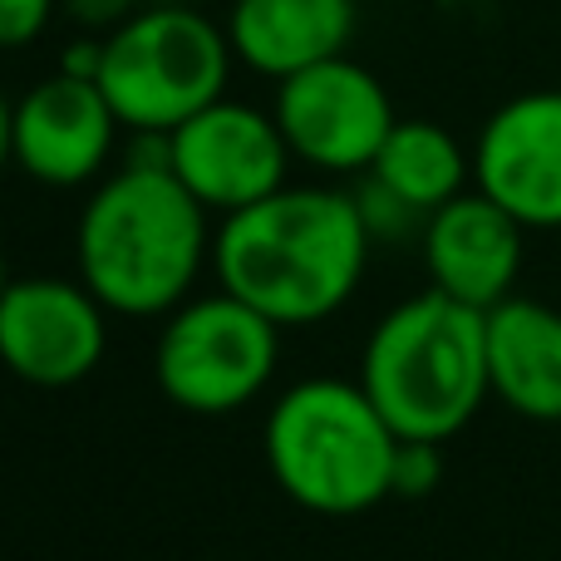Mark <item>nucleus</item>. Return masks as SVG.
<instances>
[{"label":"nucleus","instance_id":"nucleus-1","mask_svg":"<svg viewBox=\"0 0 561 561\" xmlns=\"http://www.w3.org/2000/svg\"><path fill=\"white\" fill-rule=\"evenodd\" d=\"M369 242L375 237L355 193L286 183L280 193L222 217L213 266L222 290L256 306L280 330L316 325L359 290Z\"/></svg>","mask_w":561,"mask_h":561},{"label":"nucleus","instance_id":"nucleus-2","mask_svg":"<svg viewBox=\"0 0 561 561\" xmlns=\"http://www.w3.org/2000/svg\"><path fill=\"white\" fill-rule=\"evenodd\" d=\"M207 207L168 168H118L79 213V280L114 316H168L213 256Z\"/></svg>","mask_w":561,"mask_h":561},{"label":"nucleus","instance_id":"nucleus-3","mask_svg":"<svg viewBox=\"0 0 561 561\" xmlns=\"http://www.w3.org/2000/svg\"><path fill=\"white\" fill-rule=\"evenodd\" d=\"M359 389L399 438L448 444L473 424L488 385V310L444 290L409 296L369 330Z\"/></svg>","mask_w":561,"mask_h":561},{"label":"nucleus","instance_id":"nucleus-4","mask_svg":"<svg viewBox=\"0 0 561 561\" xmlns=\"http://www.w3.org/2000/svg\"><path fill=\"white\" fill-rule=\"evenodd\" d=\"M266 468L276 488L320 517H355L389 497L399 434L345 379H300L266 414Z\"/></svg>","mask_w":561,"mask_h":561},{"label":"nucleus","instance_id":"nucleus-5","mask_svg":"<svg viewBox=\"0 0 561 561\" xmlns=\"http://www.w3.org/2000/svg\"><path fill=\"white\" fill-rule=\"evenodd\" d=\"M232 39L187 5H153L104 35L94 84L134 134H173L207 104L227 99Z\"/></svg>","mask_w":561,"mask_h":561},{"label":"nucleus","instance_id":"nucleus-6","mask_svg":"<svg viewBox=\"0 0 561 561\" xmlns=\"http://www.w3.org/2000/svg\"><path fill=\"white\" fill-rule=\"evenodd\" d=\"M280 359V325L266 320L256 306L237 300L232 290L197 296L168 316L158 335V389L168 404L187 414H232L252 404L276 375Z\"/></svg>","mask_w":561,"mask_h":561},{"label":"nucleus","instance_id":"nucleus-7","mask_svg":"<svg viewBox=\"0 0 561 561\" xmlns=\"http://www.w3.org/2000/svg\"><path fill=\"white\" fill-rule=\"evenodd\" d=\"M290 158L320 173H369L394 118V99L359 59L335 55L280 79L272 104Z\"/></svg>","mask_w":561,"mask_h":561},{"label":"nucleus","instance_id":"nucleus-8","mask_svg":"<svg viewBox=\"0 0 561 561\" xmlns=\"http://www.w3.org/2000/svg\"><path fill=\"white\" fill-rule=\"evenodd\" d=\"M173 144V178L207 207V213H242L286 187L290 148L276 114L242 99H217L187 124L168 134Z\"/></svg>","mask_w":561,"mask_h":561},{"label":"nucleus","instance_id":"nucleus-9","mask_svg":"<svg viewBox=\"0 0 561 561\" xmlns=\"http://www.w3.org/2000/svg\"><path fill=\"white\" fill-rule=\"evenodd\" d=\"M108 310L84 280L25 276L0 296V365L35 389H69L108 350Z\"/></svg>","mask_w":561,"mask_h":561},{"label":"nucleus","instance_id":"nucleus-10","mask_svg":"<svg viewBox=\"0 0 561 561\" xmlns=\"http://www.w3.org/2000/svg\"><path fill=\"white\" fill-rule=\"evenodd\" d=\"M473 183L527 232L561 227V89L517 94L473 144Z\"/></svg>","mask_w":561,"mask_h":561},{"label":"nucleus","instance_id":"nucleus-11","mask_svg":"<svg viewBox=\"0 0 561 561\" xmlns=\"http://www.w3.org/2000/svg\"><path fill=\"white\" fill-rule=\"evenodd\" d=\"M118 114L104 89L79 75H49L15 99L10 118V163L45 187H84L104 173L118 138Z\"/></svg>","mask_w":561,"mask_h":561},{"label":"nucleus","instance_id":"nucleus-12","mask_svg":"<svg viewBox=\"0 0 561 561\" xmlns=\"http://www.w3.org/2000/svg\"><path fill=\"white\" fill-rule=\"evenodd\" d=\"M523 232L527 227L478 187L428 213L424 266L434 290L473 310L503 306L517 286V272H523Z\"/></svg>","mask_w":561,"mask_h":561},{"label":"nucleus","instance_id":"nucleus-13","mask_svg":"<svg viewBox=\"0 0 561 561\" xmlns=\"http://www.w3.org/2000/svg\"><path fill=\"white\" fill-rule=\"evenodd\" d=\"M355 35V0H232L227 39L247 69L290 79L320 59L345 55Z\"/></svg>","mask_w":561,"mask_h":561},{"label":"nucleus","instance_id":"nucleus-14","mask_svg":"<svg viewBox=\"0 0 561 561\" xmlns=\"http://www.w3.org/2000/svg\"><path fill=\"white\" fill-rule=\"evenodd\" d=\"M488 385L513 414L561 424V310L507 296L488 310Z\"/></svg>","mask_w":561,"mask_h":561},{"label":"nucleus","instance_id":"nucleus-15","mask_svg":"<svg viewBox=\"0 0 561 561\" xmlns=\"http://www.w3.org/2000/svg\"><path fill=\"white\" fill-rule=\"evenodd\" d=\"M369 178L379 187L409 203L419 217L438 213L444 203L468 193V178H473V158L463 153L454 134L444 124H428V118H399L389 128L379 158L369 163Z\"/></svg>","mask_w":561,"mask_h":561},{"label":"nucleus","instance_id":"nucleus-16","mask_svg":"<svg viewBox=\"0 0 561 561\" xmlns=\"http://www.w3.org/2000/svg\"><path fill=\"white\" fill-rule=\"evenodd\" d=\"M444 444H414V438H399L394 454V483H389V497H428L438 483H444Z\"/></svg>","mask_w":561,"mask_h":561},{"label":"nucleus","instance_id":"nucleus-17","mask_svg":"<svg viewBox=\"0 0 561 561\" xmlns=\"http://www.w3.org/2000/svg\"><path fill=\"white\" fill-rule=\"evenodd\" d=\"M55 0H0V49H25L45 35Z\"/></svg>","mask_w":561,"mask_h":561},{"label":"nucleus","instance_id":"nucleus-18","mask_svg":"<svg viewBox=\"0 0 561 561\" xmlns=\"http://www.w3.org/2000/svg\"><path fill=\"white\" fill-rule=\"evenodd\" d=\"M99 59H104V39H79L59 55V69L65 75H79V79H94L99 75Z\"/></svg>","mask_w":561,"mask_h":561},{"label":"nucleus","instance_id":"nucleus-19","mask_svg":"<svg viewBox=\"0 0 561 561\" xmlns=\"http://www.w3.org/2000/svg\"><path fill=\"white\" fill-rule=\"evenodd\" d=\"M10 118H15V104L0 94V168L10 163Z\"/></svg>","mask_w":561,"mask_h":561},{"label":"nucleus","instance_id":"nucleus-20","mask_svg":"<svg viewBox=\"0 0 561 561\" xmlns=\"http://www.w3.org/2000/svg\"><path fill=\"white\" fill-rule=\"evenodd\" d=\"M5 286H10V272H5V252H0V296H5Z\"/></svg>","mask_w":561,"mask_h":561}]
</instances>
